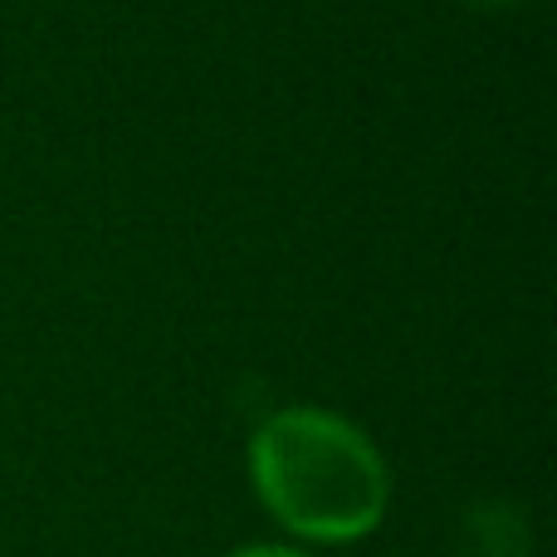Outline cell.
<instances>
[{
    "instance_id": "6da1fadb",
    "label": "cell",
    "mask_w": 557,
    "mask_h": 557,
    "mask_svg": "<svg viewBox=\"0 0 557 557\" xmlns=\"http://www.w3.org/2000/svg\"><path fill=\"white\" fill-rule=\"evenodd\" d=\"M260 504L308 543H357L392 504V474L362 425L323 406H284L250 435Z\"/></svg>"
},
{
    "instance_id": "7a4b0ae2",
    "label": "cell",
    "mask_w": 557,
    "mask_h": 557,
    "mask_svg": "<svg viewBox=\"0 0 557 557\" xmlns=\"http://www.w3.org/2000/svg\"><path fill=\"white\" fill-rule=\"evenodd\" d=\"M225 557H313V553H298V548H278V543H255V548H235Z\"/></svg>"
},
{
    "instance_id": "3957f363",
    "label": "cell",
    "mask_w": 557,
    "mask_h": 557,
    "mask_svg": "<svg viewBox=\"0 0 557 557\" xmlns=\"http://www.w3.org/2000/svg\"><path fill=\"white\" fill-rule=\"evenodd\" d=\"M465 5H474V10H509V5H519V0H465Z\"/></svg>"
}]
</instances>
